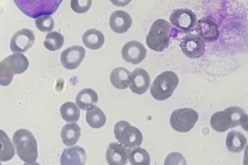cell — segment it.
I'll use <instances>...</instances> for the list:
<instances>
[{"label": "cell", "instance_id": "6da1fadb", "mask_svg": "<svg viewBox=\"0 0 248 165\" xmlns=\"http://www.w3.org/2000/svg\"><path fill=\"white\" fill-rule=\"evenodd\" d=\"M13 140L19 157L27 164L35 163L38 157L37 144L32 133L26 129L18 130Z\"/></svg>", "mask_w": 248, "mask_h": 165}, {"label": "cell", "instance_id": "7a4b0ae2", "mask_svg": "<svg viewBox=\"0 0 248 165\" xmlns=\"http://www.w3.org/2000/svg\"><path fill=\"white\" fill-rule=\"evenodd\" d=\"M62 1L63 0H14L20 11L33 18L44 14L53 15Z\"/></svg>", "mask_w": 248, "mask_h": 165}, {"label": "cell", "instance_id": "3957f363", "mask_svg": "<svg viewBox=\"0 0 248 165\" xmlns=\"http://www.w3.org/2000/svg\"><path fill=\"white\" fill-rule=\"evenodd\" d=\"M171 30V26L166 20H156L147 36L148 46L156 52L163 51L169 47Z\"/></svg>", "mask_w": 248, "mask_h": 165}, {"label": "cell", "instance_id": "277c9868", "mask_svg": "<svg viewBox=\"0 0 248 165\" xmlns=\"http://www.w3.org/2000/svg\"><path fill=\"white\" fill-rule=\"evenodd\" d=\"M179 84L177 75L172 72H165L157 76L151 88L153 97L157 100H166L171 96Z\"/></svg>", "mask_w": 248, "mask_h": 165}, {"label": "cell", "instance_id": "5b68a950", "mask_svg": "<svg viewBox=\"0 0 248 165\" xmlns=\"http://www.w3.org/2000/svg\"><path fill=\"white\" fill-rule=\"evenodd\" d=\"M114 134L116 139L128 152L131 149L140 146L142 142V135L140 130L125 120L116 123Z\"/></svg>", "mask_w": 248, "mask_h": 165}, {"label": "cell", "instance_id": "8992f818", "mask_svg": "<svg viewBox=\"0 0 248 165\" xmlns=\"http://www.w3.org/2000/svg\"><path fill=\"white\" fill-rule=\"evenodd\" d=\"M198 119V114L193 109H180L172 113L170 117V124L176 131L188 132L195 126Z\"/></svg>", "mask_w": 248, "mask_h": 165}, {"label": "cell", "instance_id": "52a82bcc", "mask_svg": "<svg viewBox=\"0 0 248 165\" xmlns=\"http://www.w3.org/2000/svg\"><path fill=\"white\" fill-rule=\"evenodd\" d=\"M171 24L177 30L187 33L192 31L196 24L194 13L187 9H180L173 12L170 17Z\"/></svg>", "mask_w": 248, "mask_h": 165}, {"label": "cell", "instance_id": "ba28073f", "mask_svg": "<svg viewBox=\"0 0 248 165\" xmlns=\"http://www.w3.org/2000/svg\"><path fill=\"white\" fill-rule=\"evenodd\" d=\"M35 42L34 33L25 29L16 32L12 37L10 48L14 53H24L30 49Z\"/></svg>", "mask_w": 248, "mask_h": 165}, {"label": "cell", "instance_id": "9c48e42d", "mask_svg": "<svg viewBox=\"0 0 248 165\" xmlns=\"http://www.w3.org/2000/svg\"><path fill=\"white\" fill-rule=\"evenodd\" d=\"M197 28L200 37L206 42H214L218 39L220 35L217 23L210 17L200 19Z\"/></svg>", "mask_w": 248, "mask_h": 165}, {"label": "cell", "instance_id": "30bf717a", "mask_svg": "<svg viewBox=\"0 0 248 165\" xmlns=\"http://www.w3.org/2000/svg\"><path fill=\"white\" fill-rule=\"evenodd\" d=\"M147 50L136 41H131L124 46L122 50L123 58L128 63L138 64L146 58Z\"/></svg>", "mask_w": 248, "mask_h": 165}, {"label": "cell", "instance_id": "8fae6325", "mask_svg": "<svg viewBox=\"0 0 248 165\" xmlns=\"http://www.w3.org/2000/svg\"><path fill=\"white\" fill-rule=\"evenodd\" d=\"M86 56V50L80 46L68 48L61 54V61L65 68L74 70L77 68Z\"/></svg>", "mask_w": 248, "mask_h": 165}, {"label": "cell", "instance_id": "7c38bea8", "mask_svg": "<svg viewBox=\"0 0 248 165\" xmlns=\"http://www.w3.org/2000/svg\"><path fill=\"white\" fill-rule=\"evenodd\" d=\"M181 47L186 56L191 58H198L203 54L205 45L199 37L190 34L183 39Z\"/></svg>", "mask_w": 248, "mask_h": 165}, {"label": "cell", "instance_id": "4fadbf2b", "mask_svg": "<svg viewBox=\"0 0 248 165\" xmlns=\"http://www.w3.org/2000/svg\"><path fill=\"white\" fill-rule=\"evenodd\" d=\"M151 84L148 73L142 69H137L130 75V88L137 94H142L149 89Z\"/></svg>", "mask_w": 248, "mask_h": 165}, {"label": "cell", "instance_id": "5bb4252c", "mask_svg": "<svg viewBox=\"0 0 248 165\" xmlns=\"http://www.w3.org/2000/svg\"><path fill=\"white\" fill-rule=\"evenodd\" d=\"M128 153L122 144L111 143L107 152V160L111 165H124L127 164Z\"/></svg>", "mask_w": 248, "mask_h": 165}, {"label": "cell", "instance_id": "9a60e30c", "mask_svg": "<svg viewBox=\"0 0 248 165\" xmlns=\"http://www.w3.org/2000/svg\"><path fill=\"white\" fill-rule=\"evenodd\" d=\"M109 24L113 31L117 33H123L127 32L131 28L132 20L127 12L116 11L111 15Z\"/></svg>", "mask_w": 248, "mask_h": 165}, {"label": "cell", "instance_id": "2e32d148", "mask_svg": "<svg viewBox=\"0 0 248 165\" xmlns=\"http://www.w3.org/2000/svg\"><path fill=\"white\" fill-rule=\"evenodd\" d=\"M86 159L85 150L76 146L66 149L62 154L60 161L62 165H83Z\"/></svg>", "mask_w": 248, "mask_h": 165}, {"label": "cell", "instance_id": "e0dca14e", "mask_svg": "<svg viewBox=\"0 0 248 165\" xmlns=\"http://www.w3.org/2000/svg\"><path fill=\"white\" fill-rule=\"evenodd\" d=\"M5 62L15 74L24 73L28 69L29 61L23 54L16 53L9 56L3 60Z\"/></svg>", "mask_w": 248, "mask_h": 165}, {"label": "cell", "instance_id": "ac0fdd59", "mask_svg": "<svg viewBox=\"0 0 248 165\" xmlns=\"http://www.w3.org/2000/svg\"><path fill=\"white\" fill-rule=\"evenodd\" d=\"M130 75L129 71L125 68H116L110 75L111 84L118 89L125 90L130 84Z\"/></svg>", "mask_w": 248, "mask_h": 165}, {"label": "cell", "instance_id": "d6986e66", "mask_svg": "<svg viewBox=\"0 0 248 165\" xmlns=\"http://www.w3.org/2000/svg\"><path fill=\"white\" fill-rule=\"evenodd\" d=\"M105 36L102 33L95 29L87 31L82 36L84 45L89 49L96 50L101 48L105 43Z\"/></svg>", "mask_w": 248, "mask_h": 165}, {"label": "cell", "instance_id": "ffe728a7", "mask_svg": "<svg viewBox=\"0 0 248 165\" xmlns=\"http://www.w3.org/2000/svg\"><path fill=\"white\" fill-rule=\"evenodd\" d=\"M98 100L96 92L90 89L82 90L78 94L76 100L78 107L83 110H87L96 104Z\"/></svg>", "mask_w": 248, "mask_h": 165}, {"label": "cell", "instance_id": "44dd1931", "mask_svg": "<svg viewBox=\"0 0 248 165\" xmlns=\"http://www.w3.org/2000/svg\"><path fill=\"white\" fill-rule=\"evenodd\" d=\"M80 136V129L76 123H67L62 129L61 137L66 146L72 147L78 141Z\"/></svg>", "mask_w": 248, "mask_h": 165}, {"label": "cell", "instance_id": "7402d4cb", "mask_svg": "<svg viewBox=\"0 0 248 165\" xmlns=\"http://www.w3.org/2000/svg\"><path fill=\"white\" fill-rule=\"evenodd\" d=\"M247 144L246 137L240 133L232 131L230 132L226 139V145L228 150L233 153L242 151Z\"/></svg>", "mask_w": 248, "mask_h": 165}, {"label": "cell", "instance_id": "603a6c76", "mask_svg": "<svg viewBox=\"0 0 248 165\" xmlns=\"http://www.w3.org/2000/svg\"><path fill=\"white\" fill-rule=\"evenodd\" d=\"M212 128L218 132H224L231 128L232 120L230 115L226 111L215 113L211 118Z\"/></svg>", "mask_w": 248, "mask_h": 165}, {"label": "cell", "instance_id": "cb8c5ba5", "mask_svg": "<svg viewBox=\"0 0 248 165\" xmlns=\"http://www.w3.org/2000/svg\"><path fill=\"white\" fill-rule=\"evenodd\" d=\"M15 155V148L10 138L4 131L0 130V161H9Z\"/></svg>", "mask_w": 248, "mask_h": 165}, {"label": "cell", "instance_id": "d4e9b609", "mask_svg": "<svg viewBox=\"0 0 248 165\" xmlns=\"http://www.w3.org/2000/svg\"><path fill=\"white\" fill-rule=\"evenodd\" d=\"M86 119L93 128L99 129L105 125L107 118L104 113L96 106L93 105L87 110Z\"/></svg>", "mask_w": 248, "mask_h": 165}, {"label": "cell", "instance_id": "484cf974", "mask_svg": "<svg viewBox=\"0 0 248 165\" xmlns=\"http://www.w3.org/2000/svg\"><path fill=\"white\" fill-rule=\"evenodd\" d=\"M229 114L232 120L231 128L241 126L245 130L248 131V116L244 110L238 107H231L225 110Z\"/></svg>", "mask_w": 248, "mask_h": 165}, {"label": "cell", "instance_id": "4316f807", "mask_svg": "<svg viewBox=\"0 0 248 165\" xmlns=\"http://www.w3.org/2000/svg\"><path fill=\"white\" fill-rule=\"evenodd\" d=\"M62 118L67 122L77 121L80 116V111L75 103L68 102L64 103L60 108Z\"/></svg>", "mask_w": 248, "mask_h": 165}, {"label": "cell", "instance_id": "83f0119b", "mask_svg": "<svg viewBox=\"0 0 248 165\" xmlns=\"http://www.w3.org/2000/svg\"><path fill=\"white\" fill-rule=\"evenodd\" d=\"M128 156L131 164L133 165H150V157L145 150L140 148L134 149L130 151Z\"/></svg>", "mask_w": 248, "mask_h": 165}, {"label": "cell", "instance_id": "f1b7e54d", "mask_svg": "<svg viewBox=\"0 0 248 165\" xmlns=\"http://www.w3.org/2000/svg\"><path fill=\"white\" fill-rule=\"evenodd\" d=\"M64 43L63 35L58 32H51L46 36L44 45L46 49L51 51L61 49Z\"/></svg>", "mask_w": 248, "mask_h": 165}, {"label": "cell", "instance_id": "f546056e", "mask_svg": "<svg viewBox=\"0 0 248 165\" xmlns=\"http://www.w3.org/2000/svg\"><path fill=\"white\" fill-rule=\"evenodd\" d=\"M35 25L38 30L41 31L49 32L54 28V21L49 15L44 14L36 17Z\"/></svg>", "mask_w": 248, "mask_h": 165}, {"label": "cell", "instance_id": "4dcf8cb0", "mask_svg": "<svg viewBox=\"0 0 248 165\" xmlns=\"http://www.w3.org/2000/svg\"><path fill=\"white\" fill-rule=\"evenodd\" d=\"M14 74L4 60L0 62V85L8 86L12 82Z\"/></svg>", "mask_w": 248, "mask_h": 165}, {"label": "cell", "instance_id": "1f68e13d", "mask_svg": "<svg viewBox=\"0 0 248 165\" xmlns=\"http://www.w3.org/2000/svg\"><path fill=\"white\" fill-rule=\"evenodd\" d=\"M92 0H71L72 9L78 14L85 13L89 10Z\"/></svg>", "mask_w": 248, "mask_h": 165}, {"label": "cell", "instance_id": "d6a6232c", "mask_svg": "<svg viewBox=\"0 0 248 165\" xmlns=\"http://www.w3.org/2000/svg\"><path fill=\"white\" fill-rule=\"evenodd\" d=\"M110 1L117 7H125L128 5L132 0H110Z\"/></svg>", "mask_w": 248, "mask_h": 165}]
</instances>
